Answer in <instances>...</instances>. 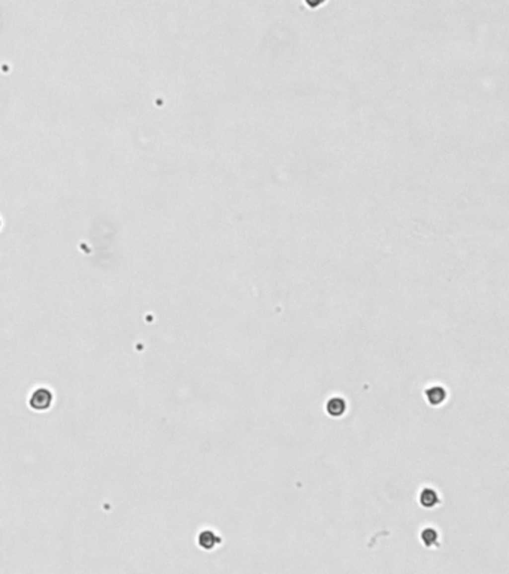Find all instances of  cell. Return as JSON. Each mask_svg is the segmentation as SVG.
<instances>
[{"mask_svg":"<svg viewBox=\"0 0 509 574\" xmlns=\"http://www.w3.org/2000/svg\"><path fill=\"white\" fill-rule=\"evenodd\" d=\"M53 401H54L53 392L47 388H39V389L33 391V394L30 395L29 406L35 411H47L51 409Z\"/></svg>","mask_w":509,"mask_h":574,"instance_id":"1","label":"cell"},{"mask_svg":"<svg viewBox=\"0 0 509 574\" xmlns=\"http://www.w3.org/2000/svg\"><path fill=\"white\" fill-rule=\"evenodd\" d=\"M221 537L217 535L214 531L211 529H203L199 535H197V544L200 549L203 550H212L215 549L218 544H221Z\"/></svg>","mask_w":509,"mask_h":574,"instance_id":"2","label":"cell"},{"mask_svg":"<svg viewBox=\"0 0 509 574\" xmlns=\"http://www.w3.org/2000/svg\"><path fill=\"white\" fill-rule=\"evenodd\" d=\"M424 395H426L427 403H429L430 406H433V407L440 406V404L446 400V397H448L446 391H445L442 386H430V388L424 392Z\"/></svg>","mask_w":509,"mask_h":574,"instance_id":"3","label":"cell"},{"mask_svg":"<svg viewBox=\"0 0 509 574\" xmlns=\"http://www.w3.org/2000/svg\"><path fill=\"white\" fill-rule=\"evenodd\" d=\"M326 410L332 417H341L347 411V401L342 397H333L327 401Z\"/></svg>","mask_w":509,"mask_h":574,"instance_id":"4","label":"cell"},{"mask_svg":"<svg viewBox=\"0 0 509 574\" xmlns=\"http://www.w3.org/2000/svg\"><path fill=\"white\" fill-rule=\"evenodd\" d=\"M440 498L437 495V492L432 488H424L421 492H420V504L426 508H433L439 504Z\"/></svg>","mask_w":509,"mask_h":574,"instance_id":"5","label":"cell"},{"mask_svg":"<svg viewBox=\"0 0 509 574\" xmlns=\"http://www.w3.org/2000/svg\"><path fill=\"white\" fill-rule=\"evenodd\" d=\"M421 541L426 547H433L439 541V532L435 528L429 526V528L421 531Z\"/></svg>","mask_w":509,"mask_h":574,"instance_id":"6","label":"cell"}]
</instances>
